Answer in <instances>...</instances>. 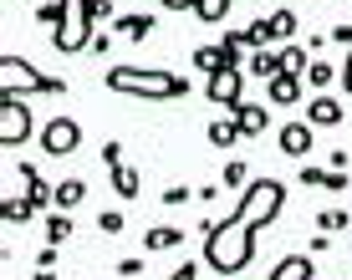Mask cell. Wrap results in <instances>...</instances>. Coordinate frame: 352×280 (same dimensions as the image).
I'll return each instance as SVG.
<instances>
[{
	"mask_svg": "<svg viewBox=\"0 0 352 280\" xmlns=\"http://www.w3.org/2000/svg\"><path fill=\"white\" fill-rule=\"evenodd\" d=\"M256 255V229L245 224V214H225V219H204V265L214 275H240Z\"/></svg>",
	"mask_w": 352,
	"mask_h": 280,
	"instance_id": "obj_1",
	"label": "cell"
},
{
	"mask_svg": "<svg viewBox=\"0 0 352 280\" xmlns=\"http://www.w3.org/2000/svg\"><path fill=\"white\" fill-rule=\"evenodd\" d=\"M107 87L123 97H143V102H174V97H189V82L179 71L164 67H107Z\"/></svg>",
	"mask_w": 352,
	"mask_h": 280,
	"instance_id": "obj_2",
	"label": "cell"
},
{
	"mask_svg": "<svg viewBox=\"0 0 352 280\" xmlns=\"http://www.w3.org/2000/svg\"><path fill=\"white\" fill-rule=\"evenodd\" d=\"M235 209L245 214V224L261 235L265 224H276V219H281V209H286V184H281V178H256V184L240 189V204H235Z\"/></svg>",
	"mask_w": 352,
	"mask_h": 280,
	"instance_id": "obj_3",
	"label": "cell"
},
{
	"mask_svg": "<svg viewBox=\"0 0 352 280\" xmlns=\"http://www.w3.org/2000/svg\"><path fill=\"white\" fill-rule=\"evenodd\" d=\"M0 92H10V97H21V92H52V97H62L67 82L36 71L26 56H6V62H0Z\"/></svg>",
	"mask_w": 352,
	"mask_h": 280,
	"instance_id": "obj_4",
	"label": "cell"
},
{
	"mask_svg": "<svg viewBox=\"0 0 352 280\" xmlns=\"http://www.w3.org/2000/svg\"><path fill=\"white\" fill-rule=\"evenodd\" d=\"M36 132V117H31V107L21 102V97H0V143H6V153L10 148H21V143H26Z\"/></svg>",
	"mask_w": 352,
	"mask_h": 280,
	"instance_id": "obj_5",
	"label": "cell"
},
{
	"mask_svg": "<svg viewBox=\"0 0 352 280\" xmlns=\"http://www.w3.org/2000/svg\"><path fill=\"white\" fill-rule=\"evenodd\" d=\"M82 46H92V16H87V0H67V26L56 31V51L77 56Z\"/></svg>",
	"mask_w": 352,
	"mask_h": 280,
	"instance_id": "obj_6",
	"label": "cell"
},
{
	"mask_svg": "<svg viewBox=\"0 0 352 280\" xmlns=\"http://www.w3.org/2000/svg\"><path fill=\"white\" fill-rule=\"evenodd\" d=\"M82 148V123L77 117H52V123L41 128V153L46 158H72Z\"/></svg>",
	"mask_w": 352,
	"mask_h": 280,
	"instance_id": "obj_7",
	"label": "cell"
},
{
	"mask_svg": "<svg viewBox=\"0 0 352 280\" xmlns=\"http://www.w3.org/2000/svg\"><path fill=\"white\" fill-rule=\"evenodd\" d=\"M204 97H210L214 107H230V113H235V107L245 102V71H240V67H230V71H214V77L204 82Z\"/></svg>",
	"mask_w": 352,
	"mask_h": 280,
	"instance_id": "obj_8",
	"label": "cell"
},
{
	"mask_svg": "<svg viewBox=\"0 0 352 280\" xmlns=\"http://www.w3.org/2000/svg\"><path fill=\"white\" fill-rule=\"evenodd\" d=\"M307 123H311V128H342L347 113H342V102H337V97H311V102H307Z\"/></svg>",
	"mask_w": 352,
	"mask_h": 280,
	"instance_id": "obj_9",
	"label": "cell"
},
{
	"mask_svg": "<svg viewBox=\"0 0 352 280\" xmlns=\"http://www.w3.org/2000/svg\"><path fill=\"white\" fill-rule=\"evenodd\" d=\"M311 143H317V128H311V123H286L281 128V153L286 158H307Z\"/></svg>",
	"mask_w": 352,
	"mask_h": 280,
	"instance_id": "obj_10",
	"label": "cell"
},
{
	"mask_svg": "<svg viewBox=\"0 0 352 280\" xmlns=\"http://www.w3.org/2000/svg\"><path fill=\"white\" fill-rule=\"evenodd\" d=\"M235 128H240V138H261L265 128H271V113H265V107H256V102H240L235 113Z\"/></svg>",
	"mask_w": 352,
	"mask_h": 280,
	"instance_id": "obj_11",
	"label": "cell"
},
{
	"mask_svg": "<svg viewBox=\"0 0 352 280\" xmlns=\"http://www.w3.org/2000/svg\"><path fill=\"white\" fill-rule=\"evenodd\" d=\"M301 82H307V77H291V71H281V77L265 82V92H271L276 107H296V102H301Z\"/></svg>",
	"mask_w": 352,
	"mask_h": 280,
	"instance_id": "obj_12",
	"label": "cell"
},
{
	"mask_svg": "<svg viewBox=\"0 0 352 280\" xmlns=\"http://www.w3.org/2000/svg\"><path fill=\"white\" fill-rule=\"evenodd\" d=\"M153 26H159V21L138 10V16H118L113 21V36H118V41H143V36H153Z\"/></svg>",
	"mask_w": 352,
	"mask_h": 280,
	"instance_id": "obj_13",
	"label": "cell"
},
{
	"mask_svg": "<svg viewBox=\"0 0 352 280\" xmlns=\"http://www.w3.org/2000/svg\"><path fill=\"white\" fill-rule=\"evenodd\" d=\"M271 280H317V265H311V255H286L271 270Z\"/></svg>",
	"mask_w": 352,
	"mask_h": 280,
	"instance_id": "obj_14",
	"label": "cell"
},
{
	"mask_svg": "<svg viewBox=\"0 0 352 280\" xmlns=\"http://www.w3.org/2000/svg\"><path fill=\"white\" fill-rule=\"evenodd\" d=\"M107 174H113V194H118V199H138V189H143V178H138V168H128V163H113V168H107Z\"/></svg>",
	"mask_w": 352,
	"mask_h": 280,
	"instance_id": "obj_15",
	"label": "cell"
},
{
	"mask_svg": "<svg viewBox=\"0 0 352 280\" xmlns=\"http://www.w3.org/2000/svg\"><path fill=\"white\" fill-rule=\"evenodd\" d=\"M179 245H184V229H168V224H153L148 229V235H143V250H153V255H159V250H179Z\"/></svg>",
	"mask_w": 352,
	"mask_h": 280,
	"instance_id": "obj_16",
	"label": "cell"
},
{
	"mask_svg": "<svg viewBox=\"0 0 352 280\" xmlns=\"http://www.w3.org/2000/svg\"><path fill=\"white\" fill-rule=\"evenodd\" d=\"M250 77H261V82H271V77H281V51H250Z\"/></svg>",
	"mask_w": 352,
	"mask_h": 280,
	"instance_id": "obj_17",
	"label": "cell"
},
{
	"mask_svg": "<svg viewBox=\"0 0 352 280\" xmlns=\"http://www.w3.org/2000/svg\"><path fill=\"white\" fill-rule=\"evenodd\" d=\"M307 41H286L281 46V71H291V77H307Z\"/></svg>",
	"mask_w": 352,
	"mask_h": 280,
	"instance_id": "obj_18",
	"label": "cell"
},
{
	"mask_svg": "<svg viewBox=\"0 0 352 280\" xmlns=\"http://www.w3.org/2000/svg\"><path fill=\"white\" fill-rule=\"evenodd\" d=\"M276 36H271V21H250L245 31H240V46H250V51H265Z\"/></svg>",
	"mask_w": 352,
	"mask_h": 280,
	"instance_id": "obj_19",
	"label": "cell"
},
{
	"mask_svg": "<svg viewBox=\"0 0 352 280\" xmlns=\"http://www.w3.org/2000/svg\"><path fill=\"white\" fill-rule=\"evenodd\" d=\"M87 199V184H82V178H67V184H56V209H77V204Z\"/></svg>",
	"mask_w": 352,
	"mask_h": 280,
	"instance_id": "obj_20",
	"label": "cell"
},
{
	"mask_svg": "<svg viewBox=\"0 0 352 280\" xmlns=\"http://www.w3.org/2000/svg\"><path fill=\"white\" fill-rule=\"evenodd\" d=\"M31 214H36V204H31V199H10V194L0 199V219H6V224H26Z\"/></svg>",
	"mask_w": 352,
	"mask_h": 280,
	"instance_id": "obj_21",
	"label": "cell"
},
{
	"mask_svg": "<svg viewBox=\"0 0 352 280\" xmlns=\"http://www.w3.org/2000/svg\"><path fill=\"white\" fill-rule=\"evenodd\" d=\"M67 240H72V214L56 209L52 219H46V245H67Z\"/></svg>",
	"mask_w": 352,
	"mask_h": 280,
	"instance_id": "obj_22",
	"label": "cell"
},
{
	"mask_svg": "<svg viewBox=\"0 0 352 280\" xmlns=\"http://www.w3.org/2000/svg\"><path fill=\"white\" fill-rule=\"evenodd\" d=\"M204 138H210V148H235V143H240V128H235V117H230V123H210Z\"/></svg>",
	"mask_w": 352,
	"mask_h": 280,
	"instance_id": "obj_23",
	"label": "cell"
},
{
	"mask_svg": "<svg viewBox=\"0 0 352 280\" xmlns=\"http://www.w3.org/2000/svg\"><path fill=\"white\" fill-rule=\"evenodd\" d=\"M194 67H199L204 77H214V71H225V56H220V46H194Z\"/></svg>",
	"mask_w": 352,
	"mask_h": 280,
	"instance_id": "obj_24",
	"label": "cell"
},
{
	"mask_svg": "<svg viewBox=\"0 0 352 280\" xmlns=\"http://www.w3.org/2000/svg\"><path fill=\"white\" fill-rule=\"evenodd\" d=\"M194 16H199L204 26H220V21L230 16V0H199V5H194Z\"/></svg>",
	"mask_w": 352,
	"mask_h": 280,
	"instance_id": "obj_25",
	"label": "cell"
},
{
	"mask_svg": "<svg viewBox=\"0 0 352 280\" xmlns=\"http://www.w3.org/2000/svg\"><path fill=\"white\" fill-rule=\"evenodd\" d=\"M265 21H271L276 41H291V36H296V10H276V16H265Z\"/></svg>",
	"mask_w": 352,
	"mask_h": 280,
	"instance_id": "obj_26",
	"label": "cell"
},
{
	"mask_svg": "<svg viewBox=\"0 0 352 280\" xmlns=\"http://www.w3.org/2000/svg\"><path fill=\"white\" fill-rule=\"evenodd\" d=\"M307 82H311V87H332V82H337V67H332V62H311V67H307Z\"/></svg>",
	"mask_w": 352,
	"mask_h": 280,
	"instance_id": "obj_27",
	"label": "cell"
},
{
	"mask_svg": "<svg viewBox=\"0 0 352 280\" xmlns=\"http://www.w3.org/2000/svg\"><path fill=\"white\" fill-rule=\"evenodd\" d=\"M317 224L327 229V235H342V229H347V209H322Z\"/></svg>",
	"mask_w": 352,
	"mask_h": 280,
	"instance_id": "obj_28",
	"label": "cell"
},
{
	"mask_svg": "<svg viewBox=\"0 0 352 280\" xmlns=\"http://www.w3.org/2000/svg\"><path fill=\"white\" fill-rule=\"evenodd\" d=\"M225 184H230V189H245V184H250V168L240 163V158H230V163H225Z\"/></svg>",
	"mask_w": 352,
	"mask_h": 280,
	"instance_id": "obj_29",
	"label": "cell"
},
{
	"mask_svg": "<svg viewBox=\"0 0 352 280\" xmlns=\"http://www.w3.org/2000/svg\"><path fill=\"white\" fill-rule=\"evenodd\" d=\"M97 229H102V235H123V214H118V209H102V214H97Z\"/></svg>",
	"mask_w": 352,
	"mask_h": 280,
	"instance_id": "obj_30",
	"label": "cell"
},
{
	"mask_svg": "<svg viewBox=\"0 0 352 280\" xmlns=\"http://www.w3.org/2000/svg\"><path fill=\"white\" fill-rule=\"evenodd\" d=\"M296 178H301V184H307V189H322V184H327V168H317V163H307V168H301Z\"/></svg>",
	"mask_w": 352,
	"mask_h": 280,
	"instance_id": "obj_31",
	"label": "cell"
},
{
	"mask_svg": "<svg viewBox=\"0 0 352 280\" xmlns=\"http://www.w3.org/2000/svg\"><path fill=\"white\" fill-rule=\"evenodd\" d=\"M118 275H123V280H138V275H143V260H138V255H123V260H118Z\"/></svg>",
	"mask_w": 352,
	"mask_h": 280,
	"instance_id": "obj_32",
	"label": "cell"
},
{
	"mask_svg": "<svg viewBox=\"0 0 352 280\" xmlns=\"http://www.w3.org/2000/svg\"><path fill=\"white\" fill-rule=\"evenodd\" d=\"M87 16H92V26L97 21H113V0H87Z\"/></svg>",
	"mask_w": 352,
	"mask_h": 280,
	"instance_id": "obj_33",
	"label": "cell"
},
{
	"mask_svg": "<svg viewBox=\"0 0 352 280\" xmlns=\"http://www.w3.org/2000/svg\"><path fill=\"white\" fill-rule=\"evenodd\" d=\"M322 189L342 194V189H347V168H327V184H322Z\"/></svg>",
	"mask_w": 352,
	"mask_h": 280,
	"instance_id": "obj_34",
	"label": "cell"
},
{
	"mask_svg": "<svg viewBox=\"0 0 352 280\" xmlns=\"http://www.w3.org/2000/svg\"><path fill=\"white\" fill-rule=\"evenodd\" d=\"M184 199H194V189H184V184H168L164 189V204H184Z\"/></svg>",
	"mask_w": 352,
	"mask_h": 280,
	"instance_id": "obj_35",
	"label": "cell"
},
{
	"mask_svg": "<svg viewBox=\"0 0 352 280\" xmlns=\"http://www.w3.org/2000/svg\"><path fill=\"white\" fill-rule=\"evenodd\" d=\"M113 41H118V36H113V31H102V36H92V51H97V56H107V51H113Z\"/></svg>",
	"mask_w": 352,
	"mask_h": 280,
	"instance_id": "obj_36",
	"label": "cell"
},
{
	"mask_svg": "<svg viewBox=\"0 0 352 280\" xmlns=\"http://www.w3.org/2000/svg\"><path fill=\"white\" fill-rule=\"evenodd\" d=\"M102 163H107V168L123 163V143H102Z\"/></svg>",
	"mask_w": 352,
	"mask_h": 280,
	"instance_id": "obj_37",
	"label": "cell"
},
{
	"mask_svg": "<svg viewBox=\"0 0 352 280\" xmlns=\"http://www.w3.org/2000/svg\"><path fill=\"white\" fill-rule=\"evenodd\" d=\"M327 250H332V235H327V229H322V235H317V240H311V245H307V255H327Z\"/></svg>",
	"mask_w": 352,
	"mask_h": 280,
	"instance_id": "obj_38",
	"label": "cell"
},
{
	"mask_svg": "<svg viewBox=\"0 0 352 280\" xmlns=\"http://www.w3.org/2000/svg\"><path fill=\"white\" fill-rule=\"evenodd\" d=\"M36 265H41V270H56V245H46L41 255H36Z\"/></svg>",
	"mask_w": 352,
	"mask_h": 280,
	"instance_id": "obj_39",
	"label": "cell"
},
{
	"mask_svg": "<svg viewBox=\"0 0 352 280\" xmlns=\"http://www.w3.org/2000/svg\"><path fill=\"white\" fill-rule=\"evenodd\" d=\"M168 280H199V265H179V270L168 275Z\"/></svg>",
	"mask_w": 352,
	"mask_h": 280,
	"instance_id": "obj_40",
	"label": "cell"
},
{
	"mask_svg": "<svg viewBox=\"0 0 352 280\" xmlns=\"http://www.w3.org/2000/svg\"><path fill=\"white\" fill-rule=\"evenodd\" d=\"M159 5H164V10H194L199 0H159Z\"/></svg>",
	"mask_w": 352,
	"mask_h": 280,
	"instance_id": "obj_41",
	"label": "cell"
},
{
	"mask_svg": "<svg viewBox=\"0 0 352 280\" xmlns=\"http://www.w3.org/2000/svg\"><path fill=\"white\" fill-rule=\"evenodd\" d=\"M342 87H347V97H352V46H347V62H342Z\"/></svg>",
	"mask_w": 352,
	"mask_h": 280,
	"instance_id": "obj_42",
	"label": "cell"
}]
</instances>
